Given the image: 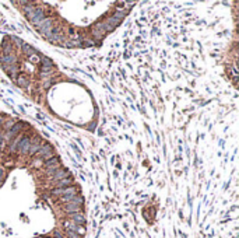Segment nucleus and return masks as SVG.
<instances>
[{"label":"nucleus","instance_id":"obj_2","mask_svg":"<svg viewBox=\"0 0 239 238\" xmlns=\"http://www.w3.org/2000/svg\"><path fill=\"white\" fill-rule=\"evenodd\" d=\"M15 4L21 6L18 10L48 42L66 48H88L101 44L123 21L134 3H115L106 13L95 17L94 13L105 4L97 3L91 13L80 20L60 16L51 3L21 1Z\"/></svg>","mask_w":239,"mask_h":238},{"label":"nucleus","instance_id":"obj_1","mask_svg":"<svg viewBox=\"0 0 239 238\" xmlns=\"http://www.w3.org/2000/svg\"><path fill=\"white\" fill-rule=\"evenodd\" d=\"M83 192L51 143L0 111V238H84Z\"/></svg>","mask_w":239,"mask_h":238}]
</instances>
